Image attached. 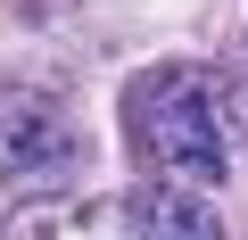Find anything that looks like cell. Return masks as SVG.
Segmentation results:
<instances>
[{
  "label": "cell",
  "mask_w": 248,
  "mask_h": 240,
  "mask_svg": "<svg viewBox=\"0 0 248 240\" xmlns=\"http://www.w3.org/2000/svg\"><path fill=\"white\" fill-rule=\"evenodd\" d=\"M124 125H133V149L157 182H182V191H207V182H232L240 166V116H232V91L215 66H149L124 91Z\"/></svg>",
  "instance_id": "obj_1"
},
{
  "label": "cell",
  "mask_w": 248,
  "mask_h": 240,
  "mask_svg": "<svg viewBox=\"0 0 248 240\" xmlns=\"http://www.w3.org/2000/svg\"><path fill=\"white\" fill-rule=\"evenodd\" d=\"M83 125L58 91L42 83H0V174L9 182H75L83 174Z\"/></svg>",
  "instance_id": "obj_2"
},
{
  "label": "cell",
  "mask_w": 248,
  "mask_h": 240,
  "mask_svg": "<svg viewBox=\"0 0 248 240\" xmlns=\"http://www.w3.org/2000/svg\"><path fill=\"white\" fill-rule=\"evenodd\" d=\"M124 232L133 240H223V215L207 191H182V182H141L124 199Z\"/></svg>",
  "instance_id": "obj_3"
},
{
  "label": "cell",
  "mask_w": 248,
  "mask_h": 240,
  "mask_svg": "<svg viewBox=\"0 0 248 240\" xmlns=\"http://www.w3.org/2000/svg\"><path fill=\"white\" fill-rule=\"evenodd\" d=\"M17 240H133L124 232V199H42V207H25V224H17Z\"/></svg>",
  "instance_id": "obj_4"
}]
</instances>
